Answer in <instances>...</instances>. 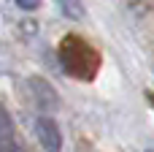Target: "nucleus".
<instances>
[{"label": "nucleus", "instance_id": "f257e3e1", "mask_svg": "<svg viewBox=\"0 0 154 152\" xmlns=\"http://www.w3.org/2000/svg\"><path fill=\"white\" fill-rule=\"evenodd\" d=\"M60 63H62V68H65L70 76L92 79V73H95L97 65H100V57H97V52H95L87 41H81V38H76V35H68V38L62 41V46H60Z\"/></svg>", "mask_w": 154, "mask_h": 152}, {"label": "nucleus", "instance_id": "f03ea898", "mask_svg": "<svg viewBox=\"0 0 154 152\" xmlns=\"http://www.w3.org/2000/svg\"><path fill=\"white\" fill-rule=\"evenodd\" d=\"M35 139L43 147V152H62V131L46 114L35 117Z\"/></svg>", "mask_w": 154, "mask_h": 152}, {"label": "nucleus", "instance_id": "7ed1b4c3", "mask_svg": "<svg viewBox=\"0 0 154 152\" xmlns=\"http://www.w3.org/2000/svg\"><path fill=\"white\" fill-rule=\"evenodd\" d=\"M30 90H32V98H35V103H38L41 109H54V106H57V95H54V90H51L49 82H43V79H30Z\"/></svg>", "mask_w": 154, "mask_h": 152}, {"label": "nucleus", "instance_id": "20e7f679", "mask_svg": "<svg viewBox=\"0 0 154 152\" xmlns=\"http://www.w3.org/2000/svg\"><path fill=\"white\" fill-rule=\"evenodd\" d=\"M8 139H14V125H11L8 114L0 109V141H8Z\"/></svg>", "mask_w": 154, "mask_h": 152}, {"label": "nucleus", "instance_id": "39448f33", "mask_svg": "<svg viewBox=\"0 0 154 152\" xmlns=\"http://www.w3.org/2000/svg\"><path fill=\"white\" fill-rule=\"evenodd\" d=\"M60 3L65 5L62 11H65V16H70V19H79V16L84 14V11H81V3H79V0H60Z\"/></svg>", "mask_w": 154, "mask_h": 152}, {"label": "nucleus", "instance_id": "423d86ee", "mask_svg": "<svg viewBox=\"0 0 154 152\" xmlns=\"http://www.w3.org/2000/svg\"><path fill=\"white\" fill-rule=\"evenodd\" d=\"M0 152H22V147L16 144V139H8V141H0Z\"/></svg>", "mask_w": 154, "mask_h": 152}, {"label": "nucleus", "instance_id": "0eeeda50", "mask_svg": "<svg viewBox=\"0 0 154 152\" xmlns=\"http://www.w3.org/2000/svg\"><path fill=\"white\" fill-rule=\"evenodd\" d=\"M16 5H19V8H24V11H32V8H38V5H41V0H16Z\"/></svg>", "mask_w": 154, "mask_h": 152}]
</instances>
